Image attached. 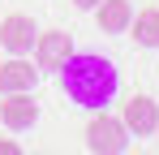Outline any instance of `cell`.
<instances>
[{
	"instance_id": "6da1fadb",
	"label": "cell",
	"mask_w": 159,
	"mask_h": 155,
	"mask_svg": "<svg viewBox=\"0 0 159 155\" xmlns=\"http://www.w3.org/2000/svg\"><path fill=\"white\" fill-rule=\"evenodd\" d=\"M60 86H65V95L78 103V108H107V99L120 91V73H116V65L107 60V56H69L60 69Z\"/></svg>"
},
{
	"instance_id": "7a4b0ae2",
	"label": "cell",
	"mask_w": 159,
	"mask_h": 155,
	"mask_svg": "<svg viewBox=\"0 0 159 155\" xmlns=\"http://www.w3.org/2000/svg\"><path fill=\"white\" fill-rule=\"evenodd\" d=\"M86 147L95 155H120L129 147V129L120 116H112V112H95L90 116V125H86Z\"/></svg>"
},
{
	"instance_id": "3957f363",
	"label": "cell",
	"mask_w": 159,
	"mask_h": 155,
	"mask_svg": "<svg viewBox=\"0 0 159 155\" xmlns=\"http://www.w3.org/2000/svg\"><path fill=\"white\" fill-rule=\"evenodd\" d=\"M30 52H34V65H39V69L56 73V69L73 56V35H69V30H43Z\"/></svg>"
},
{
	"instance_id": "277c9868",
	"label": "cell",
	"mask_w": 159,
	"mask_h": 155,
	"mask_svg": "<svg viewBox=\"0 0 159 155\" xmlns=\"http://www.w3.org/2000/svg\"><path fill=\"white\" fill-rule=\"evenodd\" d=\"M34 39H39V26H34V17H26V13H9V17L0 22V48L9 52V56H30Z\"/></svg>"
},
{
	"instance_id": "5b68a950",
	"label": "cell",
	"mask_w": 159,
	"mask_h": 155,
	"mask_svg": "<svg viewBox=\"0 0 159 155\" xmlns=\"http://www.w3.org/2000/svg\"><path fill=\"white\" fill-rule=\"evenodd\" d=\"M120 121H125L129 134L146 138V134H155V125H159V103L151 99V95H129V99H125V112H120Z\"/></svg>"
},
{
	"instance_id": "8992f818",
	"label": "cell",
	"mask_w": 159,
	"mask_h": 155,
	"mask_svg": "<svg viewBox=\"0 0 159 155\" xmlns=\"http://www.w3.org/2000/svg\"><path fill=\"white\" fill-rule=\"evenodd\" d=\"M0 121H4V129H34V121H39L34 95H30V91L4 95V99H0Z\"/></svg>"
},
{
	"instance_id": "52a82bcc",
	"label": "cell",
	"mask_w": 159,
	"mask_h": 155,
	"mask_svg": "<svg viewBox=\"0 0 159 155\" xmlns=\"http://www.w3.org/2000/svg\"><path fill=\"white\" fill-rule=\"evenodd\" d=\"M39 86V65L26 56H13L0 65V95H17V91H34Z\"/></svg>"
},
{
	"instance_id": "ba28073f",
	"label": "cell",
	"mask_w": 159,
	"mask_h": 155,
	"mask_svg": "<svg viewBox=\"0 0 159 155\" xmlns=\"http://www.w3.org/2000/svg\"><path fill=\"white\" fill-rule=\"evenodd\" d=\"M95 22H99L103 35H120V30H129V22H133L129 0H99V4H95Z\"/></svg>"
},
{
	"instance_id": "9c48e42d",
	"label": "cell",
	"mask_w": 159,
	"mask_h": 155,
	"mask_svg": "<svg viewBox=\"0 0 159 155\" xmlns=\"http://www.w3.org/2000/svg\"><path fill=\"white\" fill-rule=\"evenodd\" d=\"M129 35H133L138 48H159V4H146V9L133 13Z\"/></svg>"
},
{
	"instance_id": "30bf717a",
	"label": "cell",
	"mask_w": 159,
	"mask_h": 155,
	"mask_svg": "<svg viewBox=\"0 0 159 155\" xmlns=\"http://www.w3.org/2000/svg\"><path fill=\"white\" fill-rule=\"evenodd\" d=\"M0 155H26V151H22L13 138H0Z\"/></svg>"
},
{
	"instance_id": "8fae6325",
	"label": "cell",
	"mask_w": 159,
	"mask_h": 155,
	"mask_svg": "<svg viewBox=\"0 0 159 155\" xmlns=\"http://www.w3.org/2000/svg\"><path fill=\"white\" fill-rule=\"evenodd\" d=\"M99 0H73V9H95Z\"/></svg>"
},
{
	"instance_id": "7c38bea8",
	"label": "cell",
	"mask_w": 159,
	"mask_h": 155,
	"mask_svg": "<svg viewBox=\"0 0 159 155\" xmlns=\"http://www.w3.org/2000/svg\"><path fill=\"white\" fill-rule=\"evenodd\" d=\"M155 134H159V125H155Z\"/></svg>"
}]
</instances>
